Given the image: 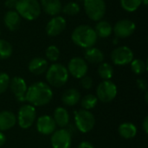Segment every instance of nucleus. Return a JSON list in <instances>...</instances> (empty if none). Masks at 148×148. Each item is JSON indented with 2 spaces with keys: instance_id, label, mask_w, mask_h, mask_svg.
<instances>
[{
  "instance_id": "nucleus-1",
  "label": "nucleus",
  "mask_w": 148,
  "mask_h": 148,
  "mask_svg": "<svg viewBox=\"0 0 148 148\" xmlns=\"http://www.w3.org/2000/svg\"><path fill=\"white\" fill-rule=\"evenodd\" d=\"M53 98L51 88L45 82H38L30 85L25 95V100L35 107L47 105Z\"/></svg>"
},
{
  "instance_id": "nucleus-2",
  "label": "nucleus",
  "mask_w": 148,
  "mask_h": 148,
  "mask_svg": "<svg viewBox=\"0 0 148 148\" xmlns=\"http://www.w3.org/2000/svg\"><path fill=\"white\" fill-rule=\"evenodd\" d=\"M71 39L75 45L81 48L88 49L94 47L97 42L98 36L91 26L82 24L77 26L73 30Z\"/></svg>"
},
{
  "instance_id": "nucleus-3",
  "label": "nucleus",
  "mask_w": 148,
  "mask_h": 148,
  "mask_svg": "<svg viewBox=\"0 0 148 148\" xmlns=\"http://www.w3.org/2000/svg\"><path fill=\"white\" fill-rule=\"evenodd\" d=\"M15 9L20 16L28 21L36 19L41 14V5L37 0H17Z\"/></svg>"
},
{
  "instance_id": "nucleus-4",
  "label": "nucleus",
  "mask_w": 148,
  "mask_h": 148,
  "mask_svg": "<svg viewBox=\"0 0 148 148\" xmlns=\"http://www.w3.org/2000/svg\"><path fill=\"white\" fill-rule=\"evenodd\" d=\"M69 79V72L65 66L61 63H54L49 66L46 72V80L50 86L60 88Z\"/></svg>"
},
{
  "instance_id": "nucleus-5",
  "label": "nucleus",
  "mask_w": 148,
  "mask_h": 148,
  "mask_svg": "<svg viewBox=\"0 0 148 148\" xmlns=\"http://www.w3.org/2000/svg\"><path fill=\"white\" fill-rule=\"evenodd\" d=\"M84 10L87 16L93 21H100L106 13V3L104 0H83Z\"/></svg>"
},
{
  "instance_id": "nucleus-6",
  "label": "nucleus",
  "mask_w": 148,
  "mask_h": 148,
  "mask_svg": "<svg viewBox=\"0 0 148 148\" xmlns=\"http://www.w3.org/2000/svg\"><path fill=\"white\" fill-rule=\"evenodd\" d=\"M75 121L76 127L80 132L88 133L95 127V118L88 110L80 109L75 112Z\"/></svg>"
},
{
  "instance_id": "nucleus-7",
  "label": "nucleus",
  "mask_w": 148,
  "mask_h": 148,
  "mask_svg": "<svg viewBox=\"0 0 148 148\" xmlns=\"http://www.w3.org/2000/svg\"><path fill=\"white\" fill-rule=\"evenodd\" d=\"M117 95V87L116 85L108 80L101 82L96 88V97L101 102L108 103L111 102Z\"/></svg>"
},
{
  "instance_id": "nucleus-8",
  "label": "nucleus",
  "mask_w": 148,
  "mask_h": 148,
  "mask_svg": "<svg viewBox=\"0 0 148 148\" xmlns=\"http://www.w3.org/2000/svg\"><path fill=\"white\" fill-rule=\"evenodd\" d=\"M36 118V112L34 106L30 104L22 106L17 114V122L21 128L28 129L29 128Z\"/></svg>"
},
{
  "instance_id": "nucleus-9",
  "label": "nucleus",
  "mask_w": 148,
  "mask_h": 148,
  "mask_svg": "<svg viewBox=\"0 0 148 148\" xmlns=\"http://www.w3.org/2000/svg\"><path fill=\"white\" fill-rule=\"evenodd\" d=\"M111 59L115 65L124 66L131 63L134 60V53L130 48L127 46H121L113 50Z\"/></svg>"
},
{
  "instance_id": "nucleus-10",
  "label": "nucleus",
  "mask_w": 148,
  "mask_h": 148,
  "mask_svg": "<svg viewBox=\"0 0 148 148\" xmlns=\"http://www.w3.org/2000/svg\"><path fill=\"white\" fill-rule=\"evenodd\" d=\"M88 69V64L84 59L81 57H74L69 61L67 69L73 77L81 79L86 75Z\"/></svg>"
},
{
  "instance_id": "nucleus-11",
  "label": "nucleus",
  "mask_w": 148,
  "mask_h": 148,
  "mask_svg": "<svg viewBox=\"0 0 148 148\" xmlns=\"http://www.w3.org/2000/svg\"><path fill=\"white\" fill-rule=\"evenodd\" d=\"M50 140L53 148H70L71 134L68 130L62 128L52 134Z\"/></svg>"
},
{
  "instance_id": "nucleus-12",
  "label": "nucleus",
  "mask_w": 148,
  "mask_h": 148,
  "mask_svg": "<svg viewBox=\"0 0 148 148\" xmlns=\"http://www.w3.org/2000/svg\"><path fill=\"white\" fill-rule=\"evenodd\" d=\"M136 25L135 23L130 19H122L118 21L113 30L114 35L119 38H127L134 34L135 31Z\"/></svg>"
},
{
  "instance_id": "nucleus-13",
  "label": "nucleus",
  "mask_w": 148,
  "mask_h": 148,
  "mask_svg": "<svg viewBox=\"0 0 148 148\" xmlns=\"http://www.w3.org/2000/svg\"><path fill=\"white\" fill-rule=\"evenodd\" d=\"M11 92L19 101H25V95L27 93V84L26 82L19 76H15L10 81L9 85Z\"/></svg>"
},
{
  "instance_id": "nucleus-14",
  "label": "nucleus",
  "mask_w": 148,
  "mask_h": 148,
  "mask_svg": "<svg viewBox=\"0 0 148 148\" xmlns=\"http://www.w3.org/2000/svg\"><path fill=\"white\" fill-rule=\"evenodd\" d=\"M66 24V20L63 16H55L46 24V33L49 36H56L65 29Z\"/></svg>"
},
{
  "instance_id": "nucleus-15",
  "label": "nucleus",
  "mask_w": 148,
  "mask_h": 148,
  "mask_svg": "<svg viewBox=\"0 0 148 148\" xmlns=\"http://www.w3.org/2000/svg\"><path fill=\"white\" fill-rule=\"evenodd\" d=\"M56 128V124L53 117L49 115H42L37 119L36 129L37 131L44 135L52 134Z\"/></svg>"
},
{
  "instance_id": "nucleus-16",
  "label": "nucleus",
  "mask_w": 148,
  "mask_h": 148,
  "mask_svg": "<svg viewBox=\"0 0 148 148\" xmlns=\"http://www.w3.org/2000/svg\"><path fill=\"white\" fill-rule=\"evenodd\" d=\"M28 69L30 73L36 75H42L48 69V62L44 58L35 57L29 62Z\"/></svg>"
},
{
  "instance_id": "nucleus-17",
  "label": "nucleus",
  "mask_w": 148,
  "mask_h": 148,
  "mask_svg": "<svg viewBox=\"0 0 148 148\" xmlns=\"http://www.w3.org/2000/svg\"><path fill=\"white\" fill-rule=\"evenodd\" d=\"M41 7L49 16H57L62 11L61 0H41Z\"/></svg>"
},
{
  "instance_id": "nucleus-18",
  "label": "nucleus",
  "mask_w": 148,
  "mask_h": 148,
  "mask_svg": "<svg viewBox=\"0 0 148 148\" xmlns=\"http://www.w3.org/2000/svg\"><path fill=\"white\" fill-rule=\"evenodd\" d=\"M16 123L15 114L10 111L0 112V131H7L12 128Z\"/></svg>"
},
{
  "instance_id": "nucleus-19",
  "label": "nucleus",
  "mask_w": 148,
  "mask_h": 148,
  "mask_svg": "<svg viewBox=\"0 0 148 148\" xmlns=\"http://www.w3.org/2000/svg\"><path fill=\"white\" fill-rule=\"evenodd\" d=\"M3 22L8 29L14 31L18 29L21 23V16L16 10H9L5 13Z\"/></svg>"
},
{
  "instance_id": "nucleus-20",
  "label": "nucleus",
  "mask_w": 148,
  "mask_h": 148,
  "mask_svg": "<svg viewBox=\"0 0 148 148\" xmlns=\"http://www.w3.org/2000/svg\"><path fill=\"white\" fill-rule=\"evenodd\" d=\"M81 100V94L75 88H69L64 91L62 96V101L69 107L75 106Z\"/></svg>"
},
{
  "instance_id": "nucleus-21",
  "label": "nucleus",
  "mask_w": 148,
  "mask_h": 148,
  "mask_svg": "<svg viewBox=\"0 0 148 148\" xmlns=\"http://www.w3.org/2000/svg\"><path fill=\"white\" fill-rule=\"evenodd\" d=\"M84 56L87 62L93 64L101 63L104 60V54L102 53V51L94 47L86 49Z\"/></svg>"
},
{
  "instance_id": "nucleus-22",
  "label": "nucleus",
  "mask_w": 148,
  "mask_h": 148,
  "mask_svg": "<svg viewBox=\"0 0 148 148\" xmlns=\"http://www.w3.org/2000/svg\"><path fill=\"white\" fill-rule=\"evenodd\" d=\"M53 119H54L56 126H58L60 127H65L69 124V114L64 108L58 107L54 111Z\"/></svg>"
},
{
  "instance_id": "nucleus-23",
  "label": "nucleus",
  "mask_w": 148,
  "mask_h": 148,
  "mask_svg": "<svg viewBox=\"0 0 148 148\" xmlns=\"http://www.w3.org/2000/svg\"><path fill=\"white\" fill-rule=\"evenodd\" d=\"M119 134L120 135L127 140L133 139L137 134V127L134 124L130 122H125L120 125L119 127Z\"/></svg>"
},
{
  "instance_id": "nucleus-24",
  "label": "nucleus",
  "mask_w": 148,
  "mask_h": 148,
  "mask_svg": "<svg viewBox=\"0 0 148 148\" xmlns=\"http://www.w3.org/2000/svg\"><path fill=\"white\" fill-rule=\"evenodd\" d=\"M94 29H95L97 36H100L101 38L108 37L113 32L112 25L108 21H104V20L98 21V23L95 25V28Z\"/></svg>"
},
{
  "instance_id": "nucleus-25",
  "label": "nucleus",
  "mask_w": 148,
  "mask_h": 148,
  "mask_svg": "<svg viewBox=\"0 0 148 148\" xmlns=\"http://www.w3.org/2000/svg\"><path fill=\"white\" fill-rule=\"evenodd\" d=\"M98 74L101 79L104 81L110 80L114 75V69L112 65L108 62H101L98 68Z\"/></svg>"
},
{
  "instance_id": "nucleus-26",
  "label": "nucleus",
  "mask_w": 148,
  "mask_h": 148,
  "mask_svg": "<svg viewBox=\"0 0 148 148\" xmlns=\"http://www.w3.org/2000/svg\"><path fill=\"white\" fill-rule=\"evenodd\" d=\"M97 103H98L97 97L92 94L85 95L81 100V106H82V109H85V110H89V109L95 108Z\"/></svg>"
},
{
  "instance_id": "nucleus-27",
  "label": "nucleus",
  "mask_w": 148,
  "mask_h": 148,
  "mask_svg": "<svg viewBox=\"0 0 148 148\" xmlns=\"http://www.w3.org/2000/svg\"><path fill=\"white\" fill-rule=\"evenodd\" d=\"M12 51L11 44L4 39H0V60L10 58L12 55Z\"/></svg>"
},
{
  "instance_id": "nucleus-28",
  "label": "nucleus",
  "mask_w": 148,
  "mask_h": 148,
  "mask_svg": "<svg viewBox=\"0 0 148 148\" xmlns=\"http://www.w3.org/2000/svg\"><path fill=\"white\" fill-rule=\"evenodd\" d=\"M132 71L136 75H142L147 71V64L141 59H134L131 62Z\"/></svg>"
},
{
  "instance_id": "nucleus-29",
  "label": "nucleus",
  "mask_w": 148,
  "mask_h": 148,
  "mask_svg": "<svg viewBox=\"0 0 148 148\" xmlns=\"http://www.w3.org/2000/svg\"><path fill=\"white\" fill-rule=\"evenodd\" d=\"M121 7L129 12H134L141 4V0H121Z\"/></svg>"
},
{
  "instance_id": "nucleus-30",
  "label": "nucleus",
  "mask_w": 148,
  "mask_h": 148,
  "mask_svg": "<svg viewBox=\"0 0 148 148\" xmlns=\"http://www.w3.org/2000/svg\"><path fill=\"white\" fill-rule=\"evenodd\" d=\"M80 5L75 2H69L62 8V11L69 16H75L80 12Z\"/></svg>"
},
{
  "instance_id": "nucleus-31",
  "label": "nucleus",
  "mask_w": 148,
  "mask_h": 148,
  "mask_svg": "<svg viewBox=\"0 0 148 148\" xmlns=\"http://www.w3.org/2000/svg\"><path fill=\"white\" fill-rule=\"evenodd\" d=\"M45 56L49 61L56 62L60 56V50L56 45H50L46 49Z\"/></svg>"
},
{
  "instance_id": "nucleus-32",
  "label": "nucleus",
  "mask_w": 148,
  "mask_h": 148,
  "mask_svg": "<svg viewBox=\"0 0 148 148\" xmlns=\"http://www.w3.org/2000/svg\"><path fill=\"white\" fill-rule=\"evenodd\" d=\"M10 81V76L6 73H0V95L3 94L8 89Z\"/></svg>"
},
{
  "instance_id": "nucleus-33",
  "label": "nucleus",
  "mask_w": 148,
  "mask_h": 148,
  "mask_svg": "<svg viewBox=\"0 0 148 148\" xmlns=\"http://www.w3.org/2000/svg\"><path fill=\"white\" fill-rule=\"evenodd\" d=\"M81 84H82L83 88L90 89L93 86V80L90 76L85 75L82 78H81Z\"/></svg>"
},
{
  "instance_id": "nucleus-34",
  "label": "nucleus",
  "mask_w": 148,
  "mask_h": 148,
  "mask_svg": "<svg viewBox=\"0 0 148 148\" xmlns=\"http://www.w3.org/2000/svg\"><path fill=\"white\" fill-rule=\"evenodd\" d=\"M137 85L141 90H147V82L145 79H139L137 81Z\"/></svg>"
},
{
  "instance_id": "nucleus-35",
  "label": "nucleus",
  "mask_w": 148,
  "mask_h": 148,
  "mask_svg": "<svg viewBox=\"0 0 148 148\" xmlns=\"http://www.w3.org/2000/svg\"><path fill=\"white\" fill-rule=\"evenodd\" d=\"M77 148H95V147L88 141H82Z\"/></svg>"
},
{
  "instance_id": "nucleus-36",
  "label": "nucleus",
  "mask_w": 148,
  "mask_h": 148,
  "mask_svg": "<svg viewBox=\"0 0 148 148\" xmlns=\"http://www.w3.org/2000/svg\"><path fill=\"white\" fill-rule=\"evenodd\" d=\"M142 127H143V130L146 134H148V117L147 116L144 121H143V123H142Z\"/></svg>"
},
{
  "instance_id": "nucleus-37",
  "label": "nucleus",
  "mask_w": 148,
  "mask_h": 148,
  "mask_svg": "<svg viewBox=\"0 0 148 148\" xmlns=\"http://www.w3.org/2000/svg\"><path fill=\"white\" fill-rule=\"evenodd\" d=\"M16 1H11V0H6L5 2V5L9 8H15V4H16Z\"/></svg>"
},
{
  "instance_id": "nucleus-38",
  "label": "nucleus",
  "mask_w": 148,
  "mask_h": 148,
  "mask_svg": "<svg viewBox=\"0 0 148 148\" xmlns=\"http://www.w3.org/2000/svg\"><path fill=\"white\" fill-rule=\"evenodd\" d=\"M5 141H6V137H5V135L0 131V147H2V146L5 143Z\"/></svg>"
},
{
  "instance_id": "nucleus-39",
  "label": "nucleus",
  "mask_w": 148,
  "mask_h": 148,
  "mask_svg": "<svg viewBox=\"0 0 148 148\" xmlns=\"http://www.w3.org/2000/svg\"><path fill=\"white\" fill-rule=\"evenodd\" d=\"M141 3H144L145 5H147L148 0H141Z\"/></svg>"
},
{
  "instance_id": "nucleus-40",
  "label": "nucleus",
  "mask_w": 148,
  "mask_h": 148,
  "mask_svg": "<svg viewBox=\"0 0 148 148\" xmlns=\"http://www.w3.org/2000/svg\"><path fill=\"white\" fill-rule=\"evenodd\" d=\"M11 1H17V0H11Z\"/></svg>"
},
{
  "instance_id": "nucleus-41",
  "label": "nucleus",
  "mask_w": 148,
  "mask_h": 148,
  "mask_svg": "<svg viewBox=\"0 0 148 148\" xmlns=\"http://www.w3.org/2000/svg\"><path fill=\"white\" fill-rule=\"evenodd\" d=\"M0 35H1V32H0Z\"/></svg>"
}]
</instances>
